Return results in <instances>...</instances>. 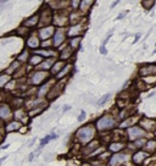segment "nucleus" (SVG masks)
<instances>
[{
	"label": "nucleus",
	"mask_w": 156,
	"mask_h": 166,
	"mask_svg": "<svg viewBox=\"0 0 156 166\" xmlns=\"http://www.w3.org/2000/svg\"><path fill=\"white\" fill-rule=\"evenodd\" d=\"M26 75H27V67H26V65L24 64H22L21 66H20L17 70L12 73V78H15V79L22 78V77H26Z\"/></svg>",
	"instance_id": "e433bc0d"
},
{
	"label": "nucleus",
	"mask_w": 156,
	"mask_h": 166,
	"mask_svg": "<svg viewBox=\"0 0 156 166\" xmlns=\"http://www.w3.org/2000/svg\"><path fill=\"white\" fill-rule=\"evenodd\" d=\"M72 72H73V64H68L66 61L65 66L61 68V70L57 72L54 77H55V79H61V78H65V77H68Z\"/></svg>",
	"instance_id": "5701e85b"
},
{
	"label": "nucleus",
	"mask_w": 156,
	"mask_h": 166,
	"mask_svg": "<svg viewBox=\"0 0 156 166\" xmlns=\"http://www.w3.org/2000/svg\"><path fill=\"white\" fill-rule=\"evenodd\" d=\"M138 125L144 129L146 133H155L156 132V120L143 116V117H139Z\"/></svg>",
	"instance_id": "9d476101"
},
{
	"label": "nucleus",
	"mask_w": 156,
	"mask_h": 166,
	"mask_svg": "<svg viewBox=\"0 0 156 166\" xmlns=\"http://www.w3.org/2000/svg\"><path fill=\"white\" fill-rule=\"evenodd\" d=\"M155 140H156V137H155Z\"/></svg>",
	"instance_id": "0e129e2a"
},
{
	"label": "nucleus",
	"mask_w": 156,
	"mask_h": 166,
	"mask_svg": "<svg viewBox=\"0 0 156 166\" xmlns=\"http://www.w3.org/2000/svg\"><path fill=\"white\" fill-rule=\"evenodd\" d=\"M57 60V56H49V58H44L43 61L40 62L37 67V70H45V71H49L52 66V64Z\"/></svg>",
	"instance_id": "b1692460"
},
{
	"label": "nucleus",
	"mask_w": 156,
	"mask_h": 166,
	"mask_svg": "<svg viewBox=\"0 0 156 166\" xmlns=\"http://www.w3.org/2000/svg\"><path fill=\"white\" fill-rule=\"evenodd\" d=\"M147 88H149V84H147L144 78H138V79H135V82H134V89L137 91V92H144L146 91Z\"/></svg>",
	"instance_id": "473e14b6"
},
{
	"label": "nucleus",
	"mask_w": 156,
	"mask_h": 166,
	"mask_svg": "<svg viewBox=\"0 0 156 166\" xmlns=\"http://www.w3.org/2000/svg\"><path fill=\"white\" fill-rule=\"evenodd\" d=\"M55 78H48L45 82H43L42 84L39 86L38 91H37V98H44V96H47L49 89L51 88V86L55 83Z\"/></svg>",
	"instance_id": "f3484780"
},
{
	"label": "nucleus",
	"mask_w": 156,
	"mask_h": 166,
	"mask_svg": "<svg viewBox=\"0 0 156 166\" xmlns=\"http://www.w3.org/2000/svg\"><path fill=\"white\" fill-rule=\"evenodd\" d=\"M139 38H140V34H137V35H135V39H134V43H137L138 42V39Z\"/></svg>",
	"instance_id": "052dcab7"
},
{
	"label": "nucleus",
	"mask_w": 156,
	"mask_h": 166,
	"mask_svg": "<svg viewBox=\"0 0 156 166\" xmlns=\"http://www.w3.org/2000/svg\"><path fill=\"white\" fill-rule=\"evenodd\" d=\"M142 6L145 10H151L155 6V0H142Z\"/></svg>",
	"instance_id": "c03bdc74"
},
{
	"label": "nucleus",
	"mask_w": 156,
	"mask_h": 166,
	"mask_svg": "<svg viewBox=\"0 0 156 166\" xmlns=\"http://www.w3.org/2000/svg\"><path fill=\"white\" fill-rule=\"evenodd\" d=\"M100 54H101V55H106V54H107V49H106V45H102V44H101V47H100Z\"/></svg>",
	"instance_id": "3c124183"
},
{
	"label": "nucleus",
	"mask_w": 156,
	"mask_h": 166,
	"mask_svg": "<svg viewBox=\"0 0 156 166\" xmlns=\"http://www.w3.org/2000/svg\"><path fill=\"white\" fill-rule=\"evenodd\" d=\"M73 52H75V50H73L72 48H71V47H69L68 44H67V45L65 47L64 49L59 52V59L64 60V61H68V60H69V59H71L72 56H73Z\"/></svg>",
	"instance_id": "c756f323"
},
{
	"label": "nucleus",
	"mask_w": 156,
	"mask_h": 166,
	"mask_svg": "<svg viewBox=\"0 0 156 166\" xmlns=\"http://www.w3.org/2000/svg\"><path fill=\"white\" fill-rule=\"evenodd\" d=\"M35 157H37V155L34 154V152H32V153L29 154V156H28V160H29V161H33V159H35Z\"/></svg>",
	"instance_id": "864d4df0"
},
{
	"label": "nucleus",
	"mask_w": 156,
	"mask_h": 166,
	"mask_svg": "<svg viewBox=\"0 0 156 166\" xmlns=\"http://www.w3.org/2000/svg\"><path fill=\"white\" fill-rule=\"evenodd\" d=\"M135 114V109L134 108H132L130 105H127L126 108H123V109H121V111H120V119H126V117H128V116H132V115H134Z\"/></svg>",
	"instance_id": "f704fd0d"
},
{
	"label": "nucleus",
	"mask_w": 156,
	"mask_h": 166,
	"mask_svg": "<svg viewBox=\"0 0 156 166\" xmlns=\"http://www.w3.org/2000/svg\"><path fill=\"white\" fill-rule=\"evenodd\" d=\"M3 140H4V136L1 135V133H0V144L3 143Z\"/></svg>",
	"instance_id": "680f3d73"
},
{
	"label": "nucleus",
	"mask_w": 156,
	"mask_h": 166,
	"mask_svg": "<svg viewBox=\"0 0 156 166\" xmlns=\"http://www.w3.org/2000/svg\"><path fill=\"white\" fill-rule=\"evenodd\" d=\"M65 64H66V61H64V60H61V59H59V60H56V61L52 64V66H51V68L49 71H50V75L51 76H55L57 72H59L61 68H62L64 66H65Z\"/></svg>",
	"instance_id": "72a5a7b5"
},
{
	"label": "nucleus",
	"mask_w": 156,
	"mask_h": 166,
	"mask_svg": "<svg viewBox=\"0 0 156 166\" xmlns=\"http://www.w3.org/2000/svg\"><path fill=\"white\" fill-rule=\"evenodd\" d=\"M40 42H42V40L39 39L38 34H29L26 39V48L35 50V49H38V48H40Z\"/></svg>",
	"instance_id": "412c9836"
},
{
	"label": "nucleus",
	"mask_w": 156,
	"mask_h": 166,
	"mask_svg": "<svg viewBox=\"0 0 156 166\" xmlns=\"http://www.w3.org/2000/svg\"><path fill=\"white\" fill-rule=\"evenodd\" d=\"M120 1H121V0H116V1H113V3L111 4V6H110V9H113V7H115V6H116V5H117V4H118V3H120Z\"/></svg>",
	"instance_id": "5fc2aeb1"
},
{
	"label": "nucleus",
	"mask_w": 156,
	"mask_h": 166,
	"mask_svg": "<svg viewBox=\"0 0 156 166\" xmlns=\"http://www.w3.org/2000/svg\"><path fill=\"white\" fill-rule=\"evenodd\" d=\"M14 119L21 121L22 123H26L24 120H29L31 117L28 116V112L24 110L23 108H21V109H16V110H14Z\"/></svg>",
	"instance_id": "c85d7f7f"
},
{
	"label": "nucleus",
	"mask_w": 156,
	"mask_h": 166,
	"mask_svg": "<svg viewBox=\"0 0 156 166\" xmlns=\"http://www.w3.org/2000/svg\"><path fill=\"white\" fill-rule=\"evenodd\" d=\"M126 160H128V154L122 150L118 153H112V155H110L106 164L110 166H117V165L126 164Z\"/></svg>",
	"instance_id": "6e6552de"
},
{
	"label": "nucleus",
	"mask_w": 156,
	"mask_h": 166,
	"mask_svg": "<svg viewBox=\"0 0 156 166\" xmlns=\"http://www.w3.org/2000/svg\"><path fill=\"white\" fill-rule=\"evenodd\" d=\"M94 3H95V0H81L79 6H78V11L83 15H87L90 11V9L93 7Z\"/></svg>",
	"instance_id": "bb28decb"
},
{
	"label": "nucleus",
	"mask_w": 156,
	"mask_h": 166,
	"mask_svg": "<svg viewBox=\"0 0 156 166\" xmlns=\"http://www.w3.org/2000/svg\"><path fill=\"white\" fill-rule=\"evenodd\" d=\"M29 56H31V52H29V49L28 48H26L21 54H20L18 56H17V60L20 62H22V64H26L27 61H28V59H29Z\"/></svg>",
	"instance_id": "ea45409f"
},
{
	"label": "nucleus",
	"mask_w": 156,
	"mask_h": 166,
	"mask_svg": "<svg viewBox=\"0 0 156 166\" xmlns=\"http://www.w3.org/2000/svg\"><path fill=\"white\" fill-rule=\"evenodd\" d=\"M4 131V125H3V121L0 120V133H1Z\"/></svg>",
	"instance_id": "4d7b16f0"
},
{
	"label": "nucleus",
	"mask_w": 156,
	"mask_h": 166,
	"mask_svg": "<svg viewBox=\"0 0 156 166\" xmlns=\"http://www.w3.org/2000/svg\"><path fill=\"white\" fill-rule=\"evenodd\" d=\"M79 1H81V0H69V7H71L73 11L78 10V6H79Z\"/></svg>",
	"instance_id": "de8ad7c7"
},
{
	"label": "nucleus",
	"mask_w": 156,
	"mask_h": 166,
	"mask_svg": "<svg viewBox=\"0 0 156 166\" xmlns=\"http://www.w3.org/2000/svg\"><path fill=\"white\" fill-rule=\"evenodd\" d=\"M40 48H44V49H49V48H54L52 47V39H45L40 42Z\"/></svg>",
	"instance_id": "a18cd8bd"
},
{
	"label": "nucleus",
	"mask_w": 156,
	"mask_h": 166,
	"mask_svg": "<svg viewBox=\"0 0 156 166\" xmlns=\"http://www.w3.org/2000/svg\"><path fill=\"white\" fill-rule=\"evenodd\" d=\"M110 96H111V94H104L99 100H98L96 105H98V106H101V105H104V104L110 99Z\"/></svg>",
	"instance_id": "49530a36"
},
{
	"label": "nucleus",
	"mask_w": 156,
	"mask_h": 166,
	"mask_svg": "<svg viewBox=\"0 0 156 166\" xmlns=\"http://www.w3.org/2000/svg\"><path fill=\"white\" fill-rule=\"evenodd\" d=\"M24 98L21 95H15L12 96V98H10V102L9 104L11 105V108L14 109V110H16V109H21V108H24Z\"/></svg>",
	"instance_id": "cd10ccee"
},
{
	"label": "nucleus",
	"mask_w": 156,
	"mask_h": 166,
	"mask_svg": "<svg viewBox=\"0 0 156 166\" xmlns=\"http://www.w3.org/2000/svg\"><path fill=\"white\" fill-rule=\"evenodd\" d=\"M87 21V15H83L79 11H73V12L69 14L68 16V23L69 25H76V23H79V22H84Z\"/></svg>",
	"instance_id": "4be33fe9"
},
{
	"label": "nucleus",
	"mask_w": 156,
	"mask_h": 166,
	"mask_svg": "<svg viewBox=\"0 0 156 166\" xmlns=\"http://www.w3.org/2000/svg\"><path fill=\"white\" fill-rule=\"evenodd\" d=\"M49 106V100H43L40 104H38V105H35V106H33V108H31L29 110H27V112H28V116L31 117H35V116H38V115H40L42 112L45 110Z\"/></svg>",
	"instance_id": "6ab92c4d"
},
{
	"label": "nucleus",
	"mask_w": 156,
	"mask_h": 166,
	"mask_svg": "<svg viewBox=\"0 0 156 166\" xmlns=\"http://www.w3.org/2000/svg\"><path fill=\"white\" fill-rule=\"evenodd\" d=\"M129 103H130L129 99H126V98H122V96H118L117 100H116V106L121 110V109L126 108L127 105H129Z\"/></svg>",
	"instance_id": "a19ab883"
},
{
	"label": "nucleus",
	"mask_w": 156,
	"mask_h": 166,
	"mask_svg": "<svg viewBox=\"0 0 156 166\" xmlns=\"http://www.w3.org/2000/svg\"><path fill=\"white\" fill-rule=\"evenodd\" d=\"M12 78V77L10 75H7V73H0V88H4L7 84V82Z\"/></svg>",
	"instance_id": "37998d69"
},
{
	"label": "nucleus",
	"mask_w": 156,
	"mask_h": 166,
	"mask_svg": "<svg viewBox=\"0 0 156 166\" xmlns=\"http://www.w3.org/2000/svg\"><path fill=\"white\" fill-rule=\"evenodd\" d=\"M68 78L67 77H65V78H61V79H56L55 83L51 86V88L49 89L48 94H47V100H49V102H52V100L57 99L59 96L62 94V92L65 89V87H66V83H67Z\"/></svg>",
	"instance_id": "7ed1b4c3"
},
{
	"label": "nucleus",
	"mask_w": 156,
	"mask_h": 166,
	"mask_svg": "<svg viewBox=\"0 0 156 166\" xmlns=\"http://www.w3.org/2000/svg\"><path fill=\"white\" fill-rule=\"evenodd\" d=\"M7 159V155H5V156H4V157H1V159H0V165H1L3 163H4V161H5Z\"/></svg>",
	"instance_id": "13d9d810"
},
{
	"label": "nucleus",
	"mask_w": 156,
	"mask_h": 166,
	"mask_svg": "<svg viewBox=\"0 0 156 166\" xmlns=\"http://www.w3.org/2000/svg\"><path fill=\"white\" fill-rule=\"evenodd\" d=\"M96 128L94 123H85L82 127H79L75 133V139L79 145H84L88 142L95 138L96 136Z\"/></svg>",
	"instance_id": "f257e3e1"
},
{
	"label": "nucleus",
	"mask_w": 156,
	"mask_h": 166,
	"mask_svg": "<svg viewBox=\"0 0 156 166\" xmlns=\"http://www.w3.org/2000/svg\"><path fill=\"white\" fill-rule=\"evenodd\" d=\"M94 126H95L98 132L102 133V132H107V131H111V129H115L118 126V122L113 115L104 114L95 121Z\"/></svg>",
	"instance_id": "f03ea898"
},
{
	"label": "nucleus",
	"mask_w": 156,
	"mask_h": 166,
	"mask_svg": "<svg viewBox=\"0 0 156 166\" xmlns=\"http://www.w3.org/2000/svg\"><path fill=\"white\" fill-rule=\"evenodd\" d=\"M15 33L17 35H21V37H27V35L31 33V30H29V28H27L26 26L21 25L20 27H17L15 30Z\"/></svg>",
	"instance_id": "58836bf2"
},
{
	"label": "nucleus",
	"mask_w": 156,
	"mask_h": 166,
	"mask_svg": "<svg viewBox=\"0 0 156 166\" xmlns=\"http://www.w3.org/2000/svg\"><path fill=\"white\" fill-rule=\"evenodd\" d=\"M7 148H9V144H5V145H3L1 147V149H7Z\"/></svg>",
	"instance_id": "e2e57ef3"
},
{
	"label": "nucleus",
	"mask_w": 156,
	"mask_h": 166,
	"mask_svg": "<svg viewBox=\"0 0 156 166\" xmlns=\"http://www.w3.org/2000/svg\"><path fill=\"white\" fill-rule=\"evenodd\" d=\"M43 56L42 55H39V54H31V56H29V59H28V65L29 66H32V67H35V66H38V65L43 61Z\"/></svg>",
	"instance_id": "2f4dec72"
},
{
	"label": "nucleus",
	"mask_w": 156,
	"mask_h": 166,
	"mask_svg": "<svg viewBox=\"0 0 156 166\" xmlns=\"http://www.w3.org/2000/svg\"><path fill=\"white\" fill-rule=\"evenodd\" d=\"M151 155L147 152H145L144 149H138V150H134L132 156H130V160L134 165H143L145 164V160H147Z\"/></svg>",
	"instance_id": "f8f14e48"
},
{
	"label": "nucleus",
	"mask_w": 156,
	"mask_h": 166,
	"mask_svg": "<svg viewBox=\"0 0 156 166\" xmlns=\"http://www.w3.org/2000/svg\"><path fill=\"white\" fill-rule=\"evenodd\" d=\"M126 135H127V139L130 142V140H134V139L139 138V137H145L146 132L139 126V125H133V126L127 128Z\"/></svg>",
	"instance_id": "1a4fd4ad"
},
{
	"label": "nucleus",
	"mask_w": 156,
	"mask_h": 166,
	"mask_svg": "<svg viewBox=\"0 0 156 166\" xmlns=\"http://www.w3.org/2000/svg\"><path fill=\"white\" fill-rule=\"evenodd\" d=\"M139 77L145 78V77H156V64H145L142 65L138 70Z\"/></svg>",
	"instance_id": "4468645a"
},
{
	"label": "nucleus",
	"mask_w": 156,
	"mask_h": 166,
	"mask_svg": "<svg viewBox=\"0 0 156 166\" xmlns=\"http://www.w3.org/2000/svg\"><path fill=\"white\" fill-rule=\"evenodd\" d=\"M143 149H144L145 152L149 153L150 155L155 154V153H156V140H155V139H147Z\"/></svg>",
	"instance_id": "c9c22d12"
},
{
	"label": "nucleus",
	"mask_w": 156,
	"mask_h": 166,
	"mask_svg": "<svg viewBox=\"0 0 156 166\" xmlns=\"http://www.w3.org/2000/svg\"><path fill=\"white\" fill-rule=\"evenodd\" d=\"M99 145H101V142L99 139H92L90 142H88L87 144L83 145V148H82V150H81V154L84 157H88Z\"/></svg>",
	"instance_id": "dca6fc26"
},
{
	"label": "nucleus",
	"mask_w": 156,
	"mask_h": 166,
	"mask_svg": "<svg viewBox=\"0 0 156 166\" xmlns=\"http://www.w3.org/2000/svg\"><path fill=\"white\" fill-rule=\"evenodd\" d=\"M85 116H87L85 111H84V110H82V111H81V114H79V116L77 117V121H78V122H83L84 119H85Z\"/></svg>",
	"instance_id": "09e8293b"
},
{
	"label": "nucleus",
	"mask_w": 156,
	"mask_h": 166,
	"mask_svg": "<svg viewBox=\"0 0 156 166\" xmlns=\"http://www.w3.org/2000/svg\"><path fill=\"white\" fill-rule=\"evenodd\" d=\"M56 138H57V135H55L54 132H51V135L45 136L44 138H43L42 140H40V149H42V148L44 147V145H47L51 139H56Z\"/></svg>",
	"instance_id": "79ce46f5"
},
{
	"label": "nucleus",
	"mask_w": 156,
	"mask_h": 166,
	"mask_svg": "<svg viewBox=\"0 0 156 166\" xmlns=\"http://www.w3.org/2000/svg\"><path fill=\"white\" fill-rule=\"evenodd\" d=\"M38 23H39V12H37L24 20L22 25L26 26L27 28H29V30H34V28L38 27Z\"/></svg>",
	"instance_id": "393cba45"
},
{
	"label": "nucleus",
	"mask_w": 156,
	"mask_h": 166,
	"mask_svg": "<svg viewBox=\"0 0 156 166\" xmlns=\"http://www.w3.org/2000/svg\"><path fill=\"white\" fill-rule=\"evenodd\" d=\"M85 30H87V21L79 22L76 25H69L67 28V37H76V35H83Z\"/></svg>",
	"instance_id": "9b49d317"
},
{
	"label": "nucleus",
	"mask_w": 156,
	"mask_h": 166,
	"mask_svg": "<svg viewBox=\"0 0 156 166\" xmlns=\"http://www.w3.org/2000/svg\"><path fill=\"white\" fill-rule=\"evenodd\" d=\"M56 30V27L54 25H48V26H43L39 27L38 31H37V34L40 40H45V39H50L54 34V32Z\"/></svg>",
	"instance_id": "2eb2a0df"
},
{
	"label": "nucleus",
	"mask_w": 156,
	"mask_h": 166,
	"mask_svg": "<svg viewBox=\"0 0 156 166\" xmlns=\"http://www.w3.org/2000/svg\"><path fill=\"white\" fill-rule=\"evenodd\" d=\"M21 65H22V62H20L17 59L14 60V61H12V62L10 64V66H9V67H7L6 70H5V73L10 75V76L12 77V73H14V72H15L16 70H17V68H18L20 66H21Z\"/></svg>",
	"instance_id": "4c0bfd02"
},
{
	"label": "nucleus",
	"mask_w": 156,
	"mask_h": 166,
	"mask_svg": "<svg viewBox=\"0 0 156 166\" xmlns=\"http://www.w3.org/2000/svg\"><path fill=\"white\" fill-rule=\"evenodd\" d=\"M67 38V30L64 27H56V30L54 32V34H52V47L57 49V48H60L62 44L65 43V40Z\"/></svg>",
	"instance_id": "0eeeda50"
},
{
	"label": "nucleus",
	"mask_w": 156,
	"mask_h": 166,
	"mask_svg": "<svg viewBox=\"0 0 156 166\" xmlns=\"http://www.w3.org/2000/svg\"><path fill=\"white\" fill-rule=\"evenodd\" d=\"M127 14H128V11H127V10H125V11H122V12H121L120 15H118V16H117V20H122V18H125Z\"/></svg>",
	"instance_id": "603ef678"
},
{
	"label": "nucleus",
	"mask_w": 156,
	"mask_h": 166,
	"mask_svg": "<svg viewBox=\"0 0 156 166\" xmlns=\"http://www.w3.org/2000/svg\"><path fill=\"white\" fill-rule=\"evenodd\" d=\"M69 109H71V105H65V106L62 108V111L65 112V111H68Z\"/></svg>",
	"instance_id": "6e6d98bb"
},
{
	"label": "nucleus",
	"mask_w": 156,
	"mask_h": 166,
	"mask_svg": "<svg viewBox=\"0 0 156 166\" xmlns=\"http://www.w3.org/2000/svg\"><path fill=\"white\" fill-rule=\"evenodd\" d=\"M51 75L49 71H45V70H34L31 72L29 75V78H28V83L29 86H33V87H38L40 86L43 82H45L48 78H50Z\"/></svg>",
	"instance_id": "20e7f679"
},
{
	"label": "nucleus",
	"mask_w": 156,
	"mask_h": 166,
	"mask_svg": "<svg viewBox=\"0 0 156 166\" xmlns=\"http://www.w3.org/2000/svg\"><path fill=\"white\" fill-rule=\"evenodd\" d=\"M34 142H35V138H34V139H32V142H29V143H28V147H32V145L34 144Z\"/></svg>",
	"instance_id": "bf43d9fd"
},
{
	"label": "nucleus",
	"mask_w": 156,
	"mask_h": 166,
	"mask_svg": "<svg viewBox=\"0 0 156 166\" xmlns=\"http://www.w3.org/2000/svg\"><path fill=\"white\" fill-rule=\"evenodd\" d=\"M107 150L110 153H118V152H122L126 149V142L125 140H111L107 144Z\"/></svg>",
	"instance_id": "aec40b11"
},
{
	"label": "nucleus",
	"mask_w": 156,
	"mask_h": 166,
	"mask_svg": "<svg viewBox=\"0 0 156 166\" xmlns=\"http://www.w3.org/2000/svg\"><path fill=\"white\" fill-rule=\"evenodd\" d=\"M11 119H14V109L9 103L0 102V120L3 122H7Z\"/></svg>",
	"instance_id": "ddd939ff"
},
{
	"label": "nucleus",
	"mask_w": 156,
	"mask_h": 166,
	"mask_svg": "<svg viewBox=\"0 0 156 166\" xmlns=\"http://www.w3.org/2000/svg\"><path fill=\"white\" fill-rule=\"evenodd\" d=\"M82 39H83V35H76V37H71L68 39V45L72 48L73 50H77L78 48L81 47V43H82Z\"/></svg>",
	"instance_id": "7c9ffc66"
},
{
	"label": "nucleus",
	"mask_w": 156,
	"mask_h": 166,
	"mask_svg": "<svg viewBox=\"0 0 156 166\" xmlns=\"http://www.w3.org/2000/svg\"><path fill=\"white\" fill-rule=\"evenodd\" d=\"M52 15H54V10H52L49 5L45 4L44 6H42V9L39 10V23H38V27L51 25V23H52Z\"/></svg>",
	"instance_id": "423d86ee"
},
{
	"label": "nucleus",
	"mask_w": 156,
	"mask_h": 166,
	"mask_svg": "<svg viewBox=\"0 0 156 166\" xmlns=\"http://www.w3.org/2000/svg\"><path fill=\"white\" fill-rule=\"evenodd\" d=\"M68 16L69 12L66 9H59L54 11V15H52V23L55 27H66L68 26Z\"/></svg>",
	"instance_id": "39448f33"
},
{
	"label": "nucleus",
	"mask_w": 156,
	"mask_h": 166,
	"mask_svg": "<svg viewBox=\"0 0 156 166\" xmlns=\"http://www.w3.org/2000/svg\"><path fill=\"white\" fill-rule=\"evenodd\" d=\"M22 128H23V123L16 119H11L10 121H7V122H5V125H4V131L7 133L21 131Z\"/></svg>",
	"instance_id": "a211bd4d"
},
{
	"label": "nucleus",
	"mask_w": 156,
	"mask_h": 166,
	"mask_svg": "<svg viewBox=\"0 0 156 166\" xmlns=\"http://www.w3.org/2000/svg\"><path fill=\"white\" fill-rule=\"evenodd\" d=\"M138 120H139V117L135 116V115L128 116V117H126V119H123L121 123H118V127H120L121 129H127L128 127H130V126H133V125L137 123Z\"/></svg>",
	"instance_id": "a878e982"
},
{
	"label": "nucleus",
	"mask_w": 156,
	"mask_h": 166,
	"mask_svg": "<svg viewBox=\"0 0 156 166\" xmlns=\"http://www.w3.org/2000/svg\"><path fill=\"white\" fill-rule=\"evenodd\" d=\"M113 31H115V30L112 28V30L109 32V34L106 35V37H105V39H104V42H102V45H106V43H107V40H109L110 38H111V35H112V33H113Z\"/></svg>",
	"instance_id": "8fccbe9b"
}]
</instances>
